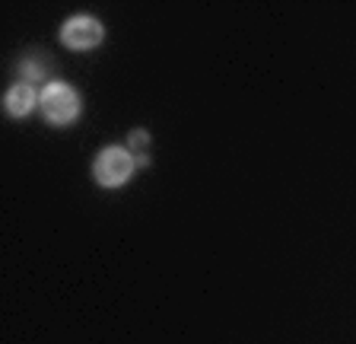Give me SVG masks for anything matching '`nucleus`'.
<instances>
[{
  "label": "nucleus",
  "instance_id": "1",
  "mask_svg": "<svg viewBox=\"0 0 356 344\" xmlns=\"http://www.w3.org/2000/svg\"><path fill=\"white\" fill-rule=\"evenodd\" d=\"M38 109H42L44 121L54 127H67L74 125L83 112V99L80 93L70 86V83L60 80H48L42 86V96H38Z\"/></svg>",
  "mask_w": 356,
  "mask_h": 344
},
{
  "label": "nucleus",
  "instance_id": "5",
  "mask_svg": "<svg viewBox=\"0 0 356 344\" xmlns=\"http://www.w3.org/2000/svg\"><path fill=\"white\" fill-rule=\"evenodd\" d=\"M127 150H131L134 159H137V169L149 166V131L147 127H134L131 134H127Z\"/></svg>",
  "mask_w": 356,
  "mask_h": 344
},
{
  "label": "nucleus",
  "instance_id": "4",
  "mask_svg": "<svg viewBox=\"0 0 356 344\" xmlns=\"http://www.w3.org/2000/svg\"><path fill=\"white\" fill-rule=\"evenodd\" d=\"M38 96H42V93L35 90V83L19 80L7 90V96H3V109H7L10 118H26V115H32V109L38 105Z\"/></svg>",
  "mask_w": 356,
  "mask_h": 344
},
{
  "label": "nucleus",
  "instance_id": "2",
  "mask_svg": "<svg viewBox=\"0 0 356 344\" xmlns=\"http://www.w3.org/2000/svg\"><path fill=\"white\" fill-rule=\"evenodd\" d=\"M134 172H137V159H134L131 150L118 147V143L99 150L96 159H92V179L105 191H115V188L127 185L134 179Z\"/></svg>",
  "mask_w": 356,
  "mask_h": 344
},
{
  "label": "nucleus",
  "instance_id": "6",
  "mask_svg": "<svg viewBox=\"0 0 356 344\" xmlns=\"http://www.w3.org/2000/svg\"><path fill=\"white\" fill-rule=\"evenodd\" d=\"M19 70H22V77H29V83H35L38 77L44 74V70H42V64H35V61H26V64H22Z\"/></svg>",
  "mask_w": 356,
  "mask_h": 344
},
{
  "label": "nucleus",
  "instance_id": "3",
  "mask_svg": "<svg viewBox=\"0 0 356 344\" xmlns=\"http://www.w3.org/2000/svg\"><path fill=\"white\" fill-rule=\"evenodd\" d=\"M60 45L70 48V52H89V48H99L105 42V26L99 23L96 16L89 13H74L60 23Z\"/></svg>",
  "mask_w": 356,
  "mask_h": 344
}]
</instances>
